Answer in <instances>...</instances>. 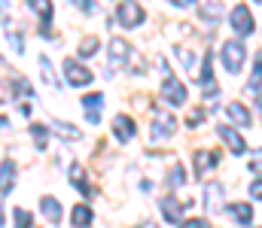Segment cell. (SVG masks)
Here are the masks:
<instances>
[{
  "instance_id": "obj_20",
  "label": "cell",
  "mask_w": 262,
  "mask_h": 228,
  "mask_svg": "<svg viewBox=\"0 0 262 228\" xmlns=\"http://www.w3.org/2000/svg\"><path fill=\"white\" fill-rule=\"evenodd\" d=\"M58 137H67V140H79L82 137V131L79 128H73V125H67V122H55V128H52Z\"/></svg>"
},
{
  "instance_id": "obj_37",
  "label": "cell",
  "mask_w": 262,
  "mask_h": 228,
  "mask_svg": "<svg viewBox=\"0 0 262 228\" xmlns=\"http://www.w3.org/2000/svg\"><path fill=\"white\" fill-rule=\"evenodd\" d=\"M256 3H262V0H256Z\"/></svg>"
},
{
  "instance_id": "obj_16",
  "label": "cell",
  "mask_w": 262,
  "mask_h": 228,
  "mask_svg": "<svg viewBox=\"0 0 262 228\" xmlns=\"http://www.w3.org/2000/svg\"><path fill=\"white\" fill-rule=\"evenodd\" d=\"M70 183L79 189V195H89V192H92V189H89V180H85L82 164H70Z\"/></svg>"
},
{
  "instance_id": "obj_1",
  "label": "cell",
  "mask_w": 262,
  "mask_h": 228,
  "mask_svg": "<svg viewBox=\"0 0 262 228\" xmlns=\"http://www.w3.org/2000/svg\"><path fill=\"white\" fill-rule=\"evenodd\" d=\"M223 64H226L229 73H238L241 70V64H244V46L238 40H229L223 46Z\"/></svg>"
},
{
  "instance_id": "obj_31",
  "label": "cell",
  "mask_w": 262,
  "mask_h": 228,
  "mask_svg": "<svg viewBox=\"0 0 262 228\" xmlns=\"http://www.w3.org/2000/svg\"><path fill=\"white\" fill-rule=\"evenodd\" d=\"M34 140H37L40 146L46 143V131H43V125H34Z\"/></svg>"
},
{
  "instance_id": "obj_13",
  "label": "cell",
  "mask_w": 262,
  "mask_h": 228,
  "mask_svg": "<svg viewBox=\"0 0 262 228\" xmlns=\"http://www.w3.org/2000/svg\"><path fill=\"white\" fill-rule=\"evenodd\" d=\"M174 128H177V122H174L168 113H159V116H156V131H152V137H171Z\"/></svg>"
},
{
  "instance_id": "obj_32",
  "label": "cell",
  "mask_w": 262,
  "mask_h": 228,
  "mask_svg": "<svg viewBox=\"0 0 262 228\" xmlns=\"http://www.w3.org/2000/svg\"><path fill=\"white\" fill-rule=\"evenodd\" d=\"M250 195H253V198H259V201H262V180H256V183L250 186Z\"/></svg>"
},
{
  "instance_id": "obj_22",
  "label": "cell",
  "mask_w": 262,
  "mask_h": 228,
  "mask_svg": "<svg viewBox=\"0 0 262 228\" xmlns=\"http://www.w3.org/2000/svg\"><path fill=\"white\" fill-rule=\"evenodd\" d=\"M89 222H92V210L85 204L73 207V225H89Z\"/></svg>"
},
{
  "instance_id": "obj_11",
  "label": "cell",
  "mask_w": 262,
  "mask_h": 228,
  "mask_svg": "<svg viewBox=\"0 0 262 228\" xmlns=\"http://www.w3.org/2000/svg\"><path fill=\"white\" fill-rule=\"evenodd\" d=\"M226 116H229L238 128H250V113L244 110V104H235V100H232V104L226 107Z\"/></svg>"
},
{
  "instance_id": "obj_3",
  "label": "cell",
  "mask_w": 262,
  "mask_h": 228,
  "mask_svg": "<svg viewBox=\"0 0 262 228\" xmlns=\"http://www.w3.org/2000/svg\"><path fill=\"white\" fill-rule=\"evenodd\" d=\"M143 9H140V3H134V0H122L119 3V21H122V28H137V24H143Z\"/></svg>"
},
{
  "instance_id": "obj_29",
  "label": "cell",
  "mask_w": 262,
  "mask_h": 228,
  "mask_svg": "<svg viewBox=\"0 0 262 228\" xmlns=\"http://www.w3.org/2000/svg\"><path fill=\"white\" fill-rule=\"evenodd\" d=\"M15 222L18 225H31V213L28 210H15Z\"/></svg>"
},
{
  "instance_id": "obj_30",
  "label": "cell",
  "mask_w": 262,
  "mask_h": 228,
  "mask_svg": "<svg viewBox=\"0 0 262 228\" xmlns=\"http://www.w3.org/2000/svg\"><path fill=\"white\" fill-rule=\"evenodd\" d=\"M250 170H253V173H262V149L253 155V161H250Z\"/></svg>"
},
{
  "instance_id": "obj_27",
  "label": "cell",
  "mask_w": 262,
  "mask_h": 228,
  "mask_svg": "<svg viewBox=\"0 0 262 228\" xmlns=\"http://www.w3.org/2000/svg\"><path fill=\"white\" fill-rule=\"evenodd\" d=\"M186 183V170H183V164H174L171 167V186H183Z\"/></svg>"
},
{
  "instance_id": "obj_26",
  "label": "cell",
  "mask_w": 262,
  "mask_h": 228,
  "mask_svg": "<svg viewBox=\"0 0 262 228\" xmlns=\"http://www.w3.org/2000/svg\"><path fill=\"white\" fill-rule=\"evenodd\" d=\"M12 91H15V94H31L34 88H31V82H25L21 76H12Z\"/></svg>"
},
{
  "instance_id": "obj_4",
  "label": "cell",
  "mask_w": 262,
  "mask_h": 228,
  "mask_svg": "<svg viewBox=\"0 0 262 228\" xmlns=\"http://www.w3.org/2000/svg\"><path fill=\"white\" fill-rule=\"evenodd\" d=\"M159 207H162V216H165V222H168V225H180V222H183L186 201H177V198H162V201H159Z\"/></svg>"
},
{
  "instance_id": "obj_12",
  "label": "cell",
  "mask_w": 262,
  "mask_h": 228,
  "mask_svg": "<svg viewBox=\"0 0 262 228\" xmlns=\"http://www.w3.org/2000/svg\"><path fill=\"white\" fill-rule=\"evenodd\" d=\"M223 186L220 183H210L207 186V192H204V207L210 210V213H216V210H223Z\"/></svg>"
},
{
  "instance_id": "obj_36",
  "label": "cell",
  "mask_w": 262,
  "mask_h": 228,
  "mask_svg": "<svg viewBox=\"0 0 262 228\" xmlns=\"http://www.w3.org/2000/svg\"><path fill=\"white\" fill-rule=\"evenodd\" d=\"M174 6H183V3H192V0H171Z\"/></svg>"
},
{
  "instance_id": "obj_18",
  "label": "cell",
  "mask_w": 262,
  "mask_h": 228,
  "mask_svg": "<svg viewBox=\"0 0 262 228\" xmlns=\"http://www.w3.org/2000/svg\"><path fill=\"white\" fill-rule=\"evenodd\" d=\"M220 137L232 146V152H244V140H241L238 131H232V128H220Z\"/></svg>"
},
{
  "instance_id": "obj_24",
  "label": "cell",
  "mask_w": 262,
  "mask_h": 228,
  "mask_svg": "<svg viewBox=\"0 0 262 228\" xmlns=\"http://www.w3.org/2000/svg\"><path fill=\"white\" fill-rule=\"evenodd\" d=\"M95 52H98V37H85V40L79 43V55L89 58V55H95Z\"/></svg>"
},
{
  "instance_id": "obj_14",
  "label": "cell",
  "mask_w": 262,
  "mask_h": 228,
  "mask_svg": "<svg viewBox=\"0 0 262 228\" xmlns=\"http://www.w3.org/2000/svg\"><path fill=\"white\" fill-rule=\"evenodd\" d=\"M40 207H43V213H46V219H49L52 225H58V222H61V204H58L55 198H49V195H46V198L40 201Z\"/></svg>"
},
{
  "instance_id": "obj_23",
  "label": "cell",
  "mask_w": 262,
  "mask_h": 228,
  "mask_svg": "<svg viewBox=\"0 0 262 228\" xmlns=\"http://www.w3.org/2000/svg\"><path fill=\"white\" fill-rule=\"evenodd\" d=\"M12 176H15L12 161H9V158H3V195H9V189H12Z\"/></svg>"
},
{
  "instance_id": "obj_25",
  "label": "cell",
  "mask_w": 262,
  "mask_h": 228,
  "mask_svg": "<svg viewBox=\"0 0 262 228\" xmlns=\"http://www.w3.org/2000/svg\"><path fill=\"white\" fill-rule=\"evenodd\" d=\"M213 79V64H210V52L201 58V82H210Z\"/></svg>"
},
{
  "instance_id": "obj_10",
  "label": "cell",
  "mask_w": 262,
  "mask_h": 228,
  "mask_svg": "<svg viewBox=\"0 0 262 228\" xmlns=\"http://www.w3.org/2000/svg\"><path fill=\"white\" fill-rule=\"evenodd\" d=\"M101 107H104V97H101V94H89V97H82V110H85V116H89L92 125L101 122Z\"/></svg>"
},
{
  "instance_id": "obj_5",
  "label": "cell",
  "mask_w": 262,
  "mask_h": 228,
  "mask_svg": "<svg viewBox=\"0 0 262 228\" xmlns=\"http://www.w3.org/2000/svg\"><path fill=\"white\" fill-rule=\"evenodd\" d=\"M232 28L241 34V37H247V34H253V15H250V9L247 6H235L232 9Z\"/></svg>"
},
{
  "instance_id": "obj_8",
  "label": "cell",
  "mask_w": 262,
  "mask_h": 228,
  "mask_svg": "<svg viewBox=\"0 0 262 228\" xmlns=\"http://www.w3.org/2000/svg\"><path fill=\"white\" fill-rule=\"evenodd\" d=\"M64 76H67V82H70V85H76V88L92 82V73H89L85 67H79L76 61H64Z\"/></svg>"
},
{
  "instance_id": "obj_19",
  "label": "cell",
  "mask_w": 262,
  "mask_h": 228,
  "mask_svg": "<svg viewBox=\"0 0 262 228\" xmlns=\"http://www.w3.org/2000/svg\"><path fill=\"white\" fill-rule=\"evenodd\" d=\"M198 12H201V18H204L207 24H216V21L223 18V9H220V3H204Z\"/></svg>"
},
{
  "instance_id": "obj_38",
  "label": "cell",
  "mask_w": 262,
  "mask_h": 228,
  "mask_svg": "<svg viewBox=\"0 0 262 228\" xmlns=\"http://www.w3.org/2000/svg\"><path fill=\"white\" fill-rule=\"evenodd\" d=\"M259 113H262V107H259Z\"/></svg>"
},
{
  "instance_id": "obj_2",
  "label": "cell",
  "mask_w": 262,
  "mask_h": 228,
  "mask_svg": "<svg viewBox=\"0 0 262 228\" xmlns=\"http://www.w3.org/2000/svg\"><path fill=\"white\" fill-rule=\"evenodd\" d=\"M165 64V61H162ZM162 97L165 100H171V104H177V107H183L186 104V88L174 79V76L168 73V67H165V82H162Z\"/></svg>"
},
{
  "instance_id": "obj_15",
  "label": "cell",
  "mask_w": 262,
  "mask_h": 228,
  "mask_svg": "<svg viewBox=\"0 0 262 228\" xmlns=\"http://www.w3.org/2000/svg\"><path fill=\"white\" fill-rule=\"evenodd\" d=\"M113 131H116V137L125 143L134 137V122H131L128 116H116V122H113Z\"/></svg>"
},
{
  "instance_id": "obj_28",
  "label": "cell",
  "mask_w": 262,
  "mask_h": 228,
  "mask_svg": "<svg viewBox=\"0 0 262 228\" xmlns=\"http://www.w3.org/2000/svg\"><path fill=\"white\" fill-rule=\"evenodd\" d=\"M40 67H43V79H46L49 85H55V73H52V64H49L46 55H40Z\"/></svg>"
},
{
  "instance_id": "obj_9",
  "label": "cell",
  "mask_w": 262,
  "mask_h": 228,
  "mask_svg": "<svg viewBox=\"0 0 262 228\" xmlns=\"http://www.w3.org/2000/svg\"><path fill=\"white\" fill-rule=\"evenodd\" d=\"M31 3V9L43 18V28H40V34L43 37H52V31H49V18H52V3L49 0H28Z\"/></svg>"
},
{
  "instance_id": "obj_17",
  "label": "cell",
  "mask_w": 262,
  "mask_h": 228,
  "mask_svg": "<svg viewBox=\"0 0 262 228\" xmlns=\"http://www.w3.org/2000/svg\"><path fill=\"white\" fill-rule=\"evenodd\" d=\"M232 216L238 219V225H250V222H253V207H250L247 201H241V204H232Z\"/></svg>"
},
{
  "instance_id": "obj_33",
  "label": "cell",
  "mask_w": 262,
  "mask_h": 228,
  "mask_svg": "<svg viewBox=\"0 0 262 228\" xmlns=\"http://www.w3.org/2000/svg\"><path fill=\"white\" fill-rule=\"evenodd\" d=\"M9 43H12V49H15V52H21V40H18L15 34H9Z\"/></svg>"
},
{
  "instance_id": "obj_35",
  "label": "cell",
  "mask_w": 262,
  "mask_h": 228,
  "mask_svg": "<svg viewBox=\"0 0 262 228\" xmlns=\"http://www.w3.org/2000/svg\"><path fill=\"white\" fill-rule=\"evenodd\" d=\"M186 225H189V228H204V219H189Z\"/></svg>"
},
{
  "instance_id": "obj_21",
  "label": "cell",
  "mask_w": 262,
  "mask_h": 228,
  "mask_svg": "<svg viewBox=\"0 0 262 228\" xmlns=\"http://www.w3.org/2000/svg\"><path fill=\"white\" fill-rule=\"evenodd\" d=\"M259 85H262V52H256V64H253V76H250L247 91L253 94V91H259Z\"/></svg>"
},
{
  "instance_id": "obj_6",
  "label": "cell",
  "mask_w": 262,
  "mask_h": 228,
  "mask_svg": "<svg viewBox=\"0 0 262 228\" xmlns=\"http://www.w3.org/2000/svg\"><path fill=\"white\" fill-rule=\"evenodd\" d=\"M128 55H131V46L125 43V40H110V67H107V73L116 70L119 64H125Z\"/></svg>"
},
{
  "instance_id": "obj_34",
  "label": "cell",
  "mask_w": 262,
  "mask_h": 228,
  "mask_svg": "<svg viewBox=\"0 0 262 228\" xmlns=\"http://www.w3.org/2000/svg\"><path fill=\"white\" fill-rule=\"evenodd\" d=\"M82 6H85V12H95V0H79Z\"/></svg>"
},
{
  "instance_id": "obj_7",
  "label": "cell",
  "mask_w": 262,
  "mask_h": 228,
  "mask_svg": "<svg viewBox=\"0 0 262 228\" xmlns=\"http://www.w3.org/2000/svg\"><path fill=\"white\" fill-rule=\"evenodd\" d=\"M216 164H220V152H213V149L195 152V173H198V176H207Z\"/></svg>"
}]
</instances>
